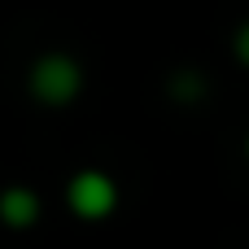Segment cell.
<instances>
[{
    "mask_svg": "<svg viewBox=\"0 0 249 249\" xmlns=\"http://www.w3.org/2000/svg\"><path fill=\"white\" fill-rule=\"evenodd\" d=\"M39 214H44V201H39L35 188H26V184H9V188H0V223H4L9 232H26V228H35Z\"/></svg>",
    "mask_w": 249,
    "mask_h": 249,
    "instance_id": "3957f363",
    "label": "cell"
},
{
    "mask_svg": "<svg viewBox=\"0 0 249 249\" xmlns=\"http://www.w3.org/2000/svg\"><path fill=\"white\" fill-rule=\"evenodd\" d=\"M232 53H236V61L249 70V18L236 26V35H232Z\"/></svg>",
    "mask_w": 249,
    "mask_h": 249,
    "instance_id": "5b68a950",
    "label": "cell"
},
{
    "mask_svg": "<svg viewBox=\"0 0 249 249\" xmlns=\"http://www.w3.org/2000/svg\"><path fill=\"white\" fill-rule=\"evenodd\" d=\"M245 158H249V136H245Z\"/></svg>",
    "mask_w": 249,
    "mask_h": 249,
    "instance_id": "8992f818",
    "label": "cell"
},
{
    "mask_svg": "<svg viewBox=\"0 0 249 249\" xmlns=\"http://www.w3.org/2000/svg\"><path fill=\"white\" fill-rule=\"evenodd\" d=\"M26 92H31L39 105L61 109V105H70V101L83 92V66H79L70 53H44V57H35L31 70H26Z\"/></svg>",
    "mask_w": 249,
    "mask_h": 249,
    "instance_id": "6da1fadb",
    "label": "cell"
},
{
    "mask_svg": "<svg viewBox=\"0 0 249 249\" xmlns=\"http://www.w3.org/2000/svg\"><path fill=\"white\" fill-rule=\"evenodd\" d=\"M66 210L83 223H105L114 210H118V184L114 175L96 171V166H83L66 179Z\"/></svg>",
    "mask_w": 249,
    "mask_h": 249,
    "instance_id": "7a4b0ae2",
    "label": "cell"
},
{
    "mask_svg": "<svg viewBox=\"0 0 249 249\" xmlns=\"http://www.w3.org/2000/svg\"><path fill=\"white\" fill-rule=\"evenodd\" d=\"M171 88H175L184 101H193V96H201V92H206V79H201L197 70H184V74H175V83H171Z\"/></svg>",
    "mask_w": 249,
    "mask_h": 249,
    "instance_id": "277c9868",
    "label": "cell"
}]
</instances>
